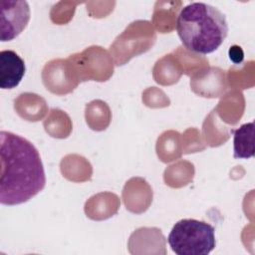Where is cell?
I'll return each mask as SVG.
<instances>
[{
    "mask_svg": "<svg viewBox=\"0 0 255 255\" xmlns=\"http://www.w3.org/2000/svg\"><path fill=\"white\" fill-rule=\"evenodd\" d=\"M0 202L18 205L32 199L46 184L40 153L28 139L2 130L0 132Z\"/></svg>",
    "mask_w": 255,
    "mask_h": 255,
    "instance_id": "obj_1",
    "label": "cell"
},
{
    "mask_svg": "<svg viewBox=\"0 0 255 255\" xmlns=\"http://www.w3.org/2000/svg\"><path fill=\"white\" fill-rule=\"evenodd\" d=\"M176 31L182 45L189 51L207 55L216 51L228 34L225 15L202 2L184 6L176 19Z\"/></svg>",
    "mask_w": 255,
    "mask_h": 255,
    "instance_id": "obj_2",
    "label": "cell"
},
{
    "mask_svg": "<svg viewBox=\"0 0 255 255\" xmlns=\"http://www.w3.org/2000/svg\"><path fill=\"white\" fill-rule=\"evenodd\" d=\"M167 242L177 255H207L216 245L215 229L204 221L181 219L173 225Z\"/></svg>",
    "mask_w": 255,
    "mask_h": 255,
    "instance_id": "obj_3",
    "label": "cell"
},
{
    "mask_svg": "<svg viewBox=\"0 0 255 255\" xmlns=\"http://www.w3.org/2000/svg\"><path fill=\"white\" fill-rule=\"evenodd\" d=\"M1 41H11L27 26L30 9L26 1H1Z\"/></svg>",
    "mask_w": 255,
    "mask_h": 255,
    "instance_id": "obj_4",
    "label": "cell"
},
{
    "mask_svg": "<svg viewBox=\"0 0 255 255\" xmlns=\"http://www.w3.org/2000/svg\"><path fill=\"white\" fill-rule=\"evenodd\" d=\"M26 67L21 57L12 50L0 52V88L11 90L16 88L25 75Z\"/></svg>",
    "mask_w": 255,
    "mask_h": 255,
    "instance_id": "obj_5",
    "label": "cell"
},
{
    "mask_svg": "<svg viewBox=\"0 0 255 255\" xmlns=\"http://www.w3.org/2000/svg\"><path fill=\"white\" fill-rule=\"evenodd\" d=\"M234 133V158H250L254 155V123L244 124Z\"/></svg>",
    "mask_w": 255,
    "mask_h": 255,
    "instance_id": "obj_6",
    "label": "cell"
},
{
    "mask_svg": "<svg viewBox=\"0 0 255 255\" xmlns=\"http://www.w3.org/2000/svg\"><path fill=\"white\" fill-rule=\"evenodd\" d=\"M229 58L235 63H240L243 59V52L238 46H233L229 50Z\"/></svg>",
    "mask_w": 255,
    "mask_h": 255,
    "instance_id": "obj_7",
    "label": "cell"
}]
</instances>
